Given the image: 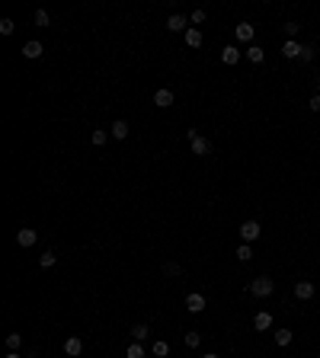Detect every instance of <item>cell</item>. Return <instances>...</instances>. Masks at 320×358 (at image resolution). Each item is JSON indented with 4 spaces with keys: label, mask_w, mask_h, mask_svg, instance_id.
<instances>
[{
    "label": "cell",
    "mask_w": 320,
    "mask_h": 358,
    "mask_svg": "<svg viewBox=\"0 0 320 358\" xmlns=\"http://www.w3.org/2000/svg\"><path fill=\"white\" fill-rule=\"evenodd\" d=\"M247 291L253 294V298H269V294L275 291V281H272L269 275H260V278H253V281L247 285Z\"/></svg>",
    "instance_id": "obj_1"
},
{
    "label": "cell",
    "mask_w": 320,
    "mask_h": 358,
    "mask_svg": "<svg viewBox=\"0 0 320 358\" xmlns=\"http://www.w3.org/2000/svg\"><path fill=\"white\" fill-rule=\"evenodd\" d=\"M186 138H189V144H192V154H199V157H208V154H212V141H208V138H202V134L195 131V128H189V131H186Z\"/></svg>",
    "instance_id": "obj_2"
},
{
    "label": "cell",
    "mask_w": 320,
    "mask_h": 358,
    "mask_svg": "<svg viewBox=\"0 0 320 358\" xmlns=\"http://www.w3.org/2000/svg\"><path fill=\"white\" fill-rule=\"evenodd\" d=\"M263 234V227H260V221H243L240 224V237H243V243H253L256 237Z\"/></svg>",
    "instance_id": "obj_3"
},
{
    "label": "cell",
    "mask_w": 320,
    "mask_h": 358,
    "mask_svg": "<svg viewBox=\"0 0 320 358\" xmlns=\"http://www.w3.org/2000/svg\"><path fill=\"white\" fill-rule=\"evenodd\" d=\"M186 310L189 314H202V310H205V294H199V291L186 294Z\"/></svg>",
    "instance_id": "obj_4"
},
{
    "label": "cell",
    "mask_w": 320,
    "mask_h": 358,
    "mask_svg": "<svg viewBox=\"0 0 320 358\" xmlns=\"http://www.w3.org/2000/svg\"><path fill=\"white\" fill-rule=\"evenodd\" d=\"M314 294H317L314 281H298V285H295V298H298V301H311Z\"/></svg>",
    "instance_id": "obj_5"
},
{
    "label": "cell",
    "mask_w": 320,
    "mask_h": 358,
    "mask_svg": "<svg viewBox=\"0 0 320 358\" xmlns=\"http://www.w3.org/2000/svg\"><path fill=\"white\" fill-rule=\"evenodd\" d=\"M128 131H132V128H128V121H125V119H115L112 125H109V134H112L115 141H125V138H128Z\"/></svg>",
    "instance_id": "obj_6"
},
{
    "label": "cell",
    "mask_w": 320,
    "mask_h": 358,
    "mask_svg": "<svg viewBox=\"0 0 320 358\" xmlns=\"http://www.w3.org/2000/svg\"><path fill=\"white\" fill-rule=\"evenodd\" d=\"M154 106H157V109H170V106H173V90L160 86V90L154 93Z\"/></svg>",
    "instance_id": "obj_7"
},
{
    "label": "cell",
    "mask_w": 320,
    "mask_h": 358,
    "mask_svg": "<svg viewBox=\"0 0 320 358\" xmlns=\"http://www.w3.org/2000/svg\"><path fill=\"white\" fill-rule=\"evenodd\" d=\"M167 29H170V32H186V29H189V16H183V13H173V16L167 19Z\"/></svg>",
    "instance_id": "obj_8"
},
{
    "label": "cell",
    "mask_w": 320,
    "mask_h": 358,
    "mask_svg": "<svg viewBox=\"0 0 320 358\" xmlns=\"http://www.w3.org/2000/svg\"><path fill=\"white\" fill-rule=\"evenodd\" d=\"M36 240H39V234H36V231H32V227H23V231H19V234H16V243H19V246H23V249H29V246H36Z\"/></svg>",
    "instance_id": "obj_9"
},
{
    "label": "cell",
    "mask_w": 320,
    "mask_h": 358,
    "mask_svg": "<svg viewBox=\"0 0 320 358\" xmlns=\"http://www.w3.org/2000/svg\"><path fill=\"white\" fill-rule=\"evenodd\" d=\"M234 36H237V42H253V36H256V26H250V23H237Z\"/></svg>",
    "instance_id": "obj_10"
},
{
    "label": "cell",
    "mask_w": 320,
    "mask_h": 358,
    "mask_svg": "<svg viewBox=\"0 0 320 358\" xmlns=\"http://www.w3.org/2000/svg\"><path fill=\"white\" fill-rule=\"evenodd\" d=\"M23 55L29 58V61H36V58H42L45 55V48H42V42H36V39H32V42H26L23 45Z\"/></svg>",
    "instance_id": "obj_11"
},
{
    "label": "cell",
    "mask_w": 320,
    "mask_h": 358,
    "mask_svg": "<svg viewBox=\"0 0 320 358\" xmlns=\"http://www.w3.org/2000/svg\"><path fill=\"white\" fill-rule=\"evenodd\" d=\"M221 61L228 67H234L237 61H240V48H237V45H224V51H221Z\"/></svg>",
    "instance_id": "obj_12"
},
{
    "label": "cell",
    "mask_w": 320,
    "mask_h": 358,
    "mask_svg": "<svg viewBox=\"0 0 320 358\" xmlns=\"http://www.w3.org/2000/svg\"><path fill=\"white\" fill-rule=\"evenodd\" d=\"M64 352L71 355V358H80V355H84V342H80L77 336H71V339L64 342Z\"/></svg>",
    "instance_id": "obj_13"
},
{
    "label": "cell",
    "mask_w": 320,
    "mask_h": 358,
    "mask_svg": "<svg viewBox=\"0 0 320 358\" xmlns=\"http://www.w3.org/2000/svg\"><path fill=\"white\" fill-rule=\"evenodd\" d=\"M147 336H151V326H147V323H135L132 326V339L135 342H144Z\"/></svg>",
    "instance_id": "obj_14"
},
{
    "label": "cell",
    "mask_w": 320,
    "mask_h": 358,
    "mask_svg": "<svg viewBox=\"0 0 320 358\" xmlns=\"http://www.w3.org/2000/svg\"><path fill=\"white\" fill-rule=\"evenodd\" d=\"M301 48H304L301 42H291V39H288V42L282 45V55L285 58H301Z\"/></svg>",
    "instance_id": "obj_15"
},
{
    "label": "cell",
    "mask_w": 320,
    "mask_h": 358,
    "mask_svg": "<svg viewBox=\"0 0 320 358\" xmlns=\"http://www.w3.org/2000/svg\"><path fill=\"white\" fill-rule=\"evenodd\" d=\"M186 45H189V48H199V45H202V29L189 26V29H186Z\"/></svg>",
    "instance_id": "obj_16"
},
{
    "label": "cell",
    "mask_w": 320,
    "mask_h": 358,
    "mask_svg": "<svg viewBox=\"0 0 320 358\" xmlns=\"http://www.w3.org/2000/svg\"><path fill=\"white\" fill-rule=\"evenodd\" d=\"M272 326V317L266 314V310H260V314L253 317V329H269Z\"/></svg>",
    "instance_id": "obj_17"
},
{
    "label": "cell",
    "mask_w": 320,
    "mask_h": 358,
    "mask_svg": "<svg viewBox=\"0 0 320 358\" xmlns=\"http://www.w3.org/2000/svg\"><path fill=\"white\" fill-rule=\"evenodd\" d=\"M125 358H147V352H144V346H141V342H132V346L125 349Z\"/></svg>",
    "instance_id": "obj_18"
},
{
    "label": "cell",
    "mask_w": 320,
    "mask_h": 358,
    "mask_svg": "<svg viewBox=\"0 0 320 358\" xmlns=\"http://www.w3.org/2000/svg\"><path fill=\"white\" fill-rule=\"evenodd\" d=\"M54 262H58V253H51V249H45V253L39 256V266H42V269H51Z\"/></svg>",
    "instance_id": "obj_19"
},
{
    "label": "cell",
    "mask_w": 320,
    "mask_h": 358,
    "mask_svg": "<svg viewBox=\"0 0 320 358\" xmlns=\"http://www.w3.org/2000/svg\"><path fill=\"white\" fill-rule=\"evenodd\" d=\"M247 58H250V61H253V64H260V61H263V58H266V51H263V48H260V45H250V48H247Z\"/></svg>",
    "instance_id": "obj_20"
},
{
    "label": "cell",
    "mask_w": 320,
    "mask_h": 358,
    "mask_svg": "<svg viewBox=\"0 0 320 358\" xmlns=\"http://www.w3.org/2000/svg\"><path fill=\"white\" fill-rule=\"evenodd\" d=\"M19 346H23V336H19V333L6 336V349H10V352H19Z\"/></svg>",
    "instance_id": "obj_21"
},
{
    "label": "cell",
    "mask_w": 320,
    "mask_h": 358,
    "mask_svg": "<svg viewBox=\"0 0 320 358\" xmlns=\"http://www.w3.org/2000/svg\"><path fill=\"white\" fill-rule=\"evenodd\" d=\"M275 346H291V329H275Z\"/></svg>",
    "instance_id": "obj_22"
},
{
    "label": "cell",
    "mask_w": 320,
    "mask_h": 358,
    "mask_svg": "<svg viewBox=\"0 0 320 358\" xmlns=\"http://www.w3.org/2000/svg\"><path fill=\"white\" fill-rule=\"evenodd\" d=\"M167 352H170V346H167L163 339H157V342L151 346V355H157V358H167Z\"/></svg>",
    "instance_id": "obj_23"
},
{
    "label": "cell",
    "mask_w": 320,
    "mask_h": 358,
    "mask_svg": "<svg viewBox=\"0 0 320 358\" xmlns=\"http://www.w3.org/2000/svg\"><path fill=\"white\" fill-rule=\"evenodd\" d=\"M90 141H93V147H103V144H106V141H109V134L103 131V128H96V131H93V134H90Z\"/></svg>",
    "instance_id": "obj_24"
},
{
    "label": "cell",
    "mask_w": 320,
    "mask_h": 358,
    "mask_svg": "<svg viewBox=\"0 0 320 358\" xmlns=\"http://www.w3.org/2000/svg\"><path fill=\"white\" fill-rule=\"evenodd\" d=\"M186 346H189V349H199V346H202V333L189 329V333H186Z\"/></svg>",
    "instance_id": "obj_25"
},
{
    "label": "cell",
    "mask_w": 320,
    "mask_h": 358,
    "mask_svg": "<svg viewBox=\"0 0 320 358\" xmlns=\"http://www.w3.org/2000/svg\"><path fill=\"white\" fill-rule=\"evenodd\" d=\"M205 16H208V13H205V10H192V13H189V23H192V26H195V29H199V26H202V23H205Z\"/></svg>",
    "instance_id": "obj_26"
},
{
    "label": "cell",
    "mask_w": 320,
    "mask_h": 358,
    "mask_svg": "<svg viewBox=\"0 0 320 358\" xmlns=\"http://www.w3.org/2000/svg\"><path fill=\"white\" fill-rule=\"evenodd\" d=\"M237 259H240V262H250V259H253V249H250V243L237 246Z\"/></svg>",
    "instance_id": "obj_27"
},
{
    "label": "cell",
    "mask_w": 320,
    "mask_h": 358,
    "mask_svg": "<svg viewBox=\"0 0 320 358\" xmlns=\"http://www.w3.org/2000/svg\"><path fill=\"white\" fill-rule=\"evenodd\" d=\"M298 32H301V26H298V23H285V36H288L291 42H298Z\"/></svg>",
    "instance_id": "obj_28"
},
{
    "label": "cell",
    "mask_w": 320,
    "mask_h": 358,
    "mask_svg": "<svg viewBox=\"0 0 320 358\" xmlns=\"http://www.w3.org/2000/svg\"><path fill=\"white\" fill-rule=\"evenodd\" d=\"M314 55H317L314 45H304V48H301V61H304V64H308V61H314Z\"/></svg>",
    "instance_id": "obj_29"
},
{
    "label": "cell",
    "mask_w": 320,
    "mask_h": 358,
    "mask_svg": "<svg viewBox=\"0 0 320 358\" xmlns=\"http://www.w3.org/2000/svg\"><path fill=\"white\" fill-rule=\"evenodd\" d=\"M48 23H51V16H48V13H45V10H36V26H42V29H45Z\"/></svg>",
    "instance_id": "obj_30"
},
{
    "label": "cell",
    "mask_w": 320,
    "mask_h": 358,
    "mask_svg": "<svg viewBox=\"0 0 320 358\" xmlns=\"http://www.w3.org/2000/svg\"><path fill=\"white\" fill-rule=\"evenodd\" d=\"M13 29H16L13 19H0V32H3V36H13Z\"/></svg>",
    "instance_id": "obj_31"
},
{
    "label": "cell",
    "mask_w": 320,
    "mask_h": 358,
    "mask_svg": "<svg viewBox=\"0 0 320 358\" xmlns=\"http://www.w3.org/2000/svg\"><path fill=\"white\" fill-rule=\"evenodd\" d=\"M163 275H173L176 278V275H183V269L176 266V262H167V266H163Z\"/></svg>",
    "instance_id": "obj_32"
},
{
    "label": "cell",
    "mask_w": 320,
    "mask_h": 358,
    "mask_svg": "<svg viewBox=\"0 0 320 358\" xmlns=\"http://www.w3.org/2000/svg\"><path fill=\"white\" fill-rule=\"evenodd\" d=\"M311 112H320V93H314V96H311Z\"/></svg>",
    "instance_id": "obj_33"
},
{
    "label": "cell",
    "mask_w": 320,
    "mask_h": 358,
    "mask_svg": "<svg viewBox=\"0 0 320 358\" xmlns=\"http://www.w3.org/2000/svg\"><path fill=\"white\" fill-rule=\"evenodd\" d=\"M202 358H221V355H215V352H205V355H202Z\"/></svg>",
    "instance_id": "obj_34"
},
{
    "label": "cell",
    "mask_w": 320,
    "mask_h": 358,
    "mask_svg": "<svg viewBox=\"0 0 320 358\" xmlns=\"http://www.w3.org/2000/svg\"><path fill=\"white\" fill-rule=\"evenodd\" d=\"M6 358H19V352H10V355H6Z\"/></svg>",
    "instance_id": "obj_35"
},
{
    "label": "cell",
    "mask_w": 320,
    "mask_h": 358,
    "mask_svg": "<svg viewBox=\"0 0 320 358\" xmlns=\"http://www.w3.org/2000/svg\"><path fill=\"white\" fill-rule=\"evenodd\" d=\"M151 358H157V355H151Z\"/></svg>",
    "instance_id": "obj_36"
}]
</instances>
